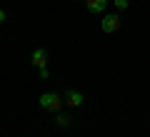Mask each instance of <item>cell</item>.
Segmentation results:
<instances>
[{"label":"cell","instance_id":"1","mask_svg":"<svg viewBox=\"0 0 150 137\" xmlns=\"http://www.w3.org/2000/svg\"><path fill=\"white\" fill-rule=\"evenodd\" d=\"M38 102H40V107H43V110H53V112H58L60 107L65 105V102H63V97H60L58 92H43Z\"/></svg>","mask_w":150,"mask_h":137},{"label":"cell","instance_id":"2","mask_svg":"<svg viewBox=\"0 0 150 137\" xmlns=\"http://www.w3.org/2000/svg\"><path fill=\"white\" fill-rule=\"evenodd\" d=\"M120 25H123L120 15H105V18L100 20V30H103V32H118Z\"/></svg>","mask_w":150,"mask_h":137},{"label":"cell","instance_id":"3","mask_svg":"<svg viewBox=\"0 0 150 137\" xmlns=\"http://www.w3.org/2000/svg\"><path fill=\"white\" fill-rule=\"evenodd\" d=\"M83 92H78V90H68L65 92V97H63V102H65V107H80L83 105Z\"/></svg>","mask_w":150,"mask_h":137},{"label":"cell","instance_id":"4","mask_svg":"<svg viewBox=\"0 0 150 137\" xmlns=\"http://www.w3.org/2000/svg\"><path fill=\"white\" fill-rule=\"evenodd\" d=\"M85 8H88V13H93V15H100V13H105L108 0H85Z\"/></svg>","mask_w":150,"mask_h":137},{"label":"cell","instance_id":"5","mask_svg":"<svg viewBox=\"0 0 150 137\" xmlns=\"http://www.w3.org/2000/svg\"><path fill=\"white\" fill-rule=\"evenodd\" d=\"M45 63H48V53H45L43 48H38L35 53H33V65H35L38 70H43V67H45Z\"/></svg>","mask_w":150,"mask_h":137},{"label":"cell","instance_id":"6","mask_svg":"<svg viewBox=\"0 0 150 137\" xmlns=\"http://www.w3.org/2000/svg\"><path fill=\"white\" fill-rule=\"evenodd\" d=\"M55 122H58L60 127H68V125H70V117H68V115H63V112H58V117H55Z\"/></svg>","mask_w":150,"mask_h":137},{"label":"cell","instance_id":"7","mask_svg":"<svg viewBox=\"0 0 150 137\" xmlns=\"http://www.w3.org/2000/svg\"><path fill=\"white\" fill-rule=\"evenodd\" d=\"M128 5H130V0H115V8L118 10H128Z\"/></svg>","mask_w":150,"mask_h":137},{"label":"cell","instance_id":"8","mask_svg":"<svg viewBox=\"0 0 150 137\" xmlns=\"http://www.w3.org/2000/svg\"><path fill=\"white\" fill-rule=\"evenodd\" d=\"M3 20H5V10H0V22H3Z\"/></svg>","mask_w":150,"mask_h":137}]
</instances>
